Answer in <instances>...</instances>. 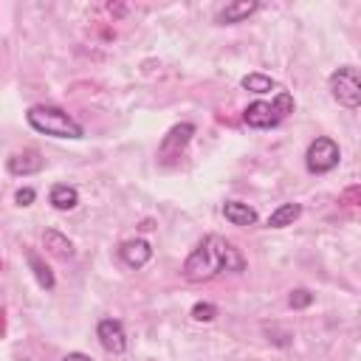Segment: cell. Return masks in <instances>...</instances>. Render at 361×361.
<instances>
[{"label": "cell", "instance_id": "1", "mask_svg": "<svg viewBox=\"0 0 361 361\" xmlns=\"http://www.w3.org/2000/svg\"><path fill=\"white\" fill-rule=\"evenodd\" d=\"M220 271H231V274H243L245 271V259L243 254L234 248V243L209 234L206 240H200L195 245V251L186 257L183 262V276L189 282H206L212 276H217Z\"/></svg>", "mask_w": 361, "mask_h": 361}, {"label": "cell", "instance_id": "2", "mask_svg": "<svg viewBox=\"0 0 361 361\" xmlns=\"http://www.w3.org/2000/svg\"><path fill=\"white\" fill-rule=\"evenodd\" d=\"M25 121H28L31 130H37L42 135H51V138H82L85 135L82 124L71 113H65L62 107H54V104L28 107Z\"/></svg>", "mask_w": 361, "mask_h": 361}, {"label": "cell", "instance_id": "3", "mask_svg": "<svg viewBox=\"0 0 361 361\" xmlns=\"http://www.w3.org/2000/svg\"><path fill=\"white\" fill-rule=\"evenodd\" d=\"M327 87H330V96L341 107L358 110V104H361V79H358V71L353 65H344V68L333 71L330 79H327Z\"/></svg>", "mask_w": 361, "mask_h": 361}, {"label": "cell", "instance_id": "4", "mask_svg": "<svg viewBox=\"0 0 361 361\" xmlns=\"http://www.w3.org/2000/svg\"><path fill=\"white\" fill-rule=\"evenodd\" d=\"M338 158H341L338 144L333 138H327V135H319V138L310 141V147L305 152V166L313 175H324V172H330V169L338 166Z\"/></svg>", "mask_w": 361, "mask_h": 361}, {"label": "cell", "instance_id": "5", "mask_svg": "<svg viewBox=\"0 0 361 361\" xmlns=\"http://www.w3.org/2000/svg\"><path fill=\"white\" fill-rule=\"evenodd\" d=\"M96 336H99V344L113 355H121L127 350V333L118 319H102L96 327Z\"/></svg>", "mask_w": 361, "mask_h": 361}, {"label": "cell", "instance_id": "6", "mask_svg": "<svg viewBox=\"0 0 361 361\" xmlns=\"http://www.w3.org/2000/svg\"><path fill=\"white\" fill-rule=\"evenodd\" d=\"M243 118H245V124L254 127V130H271V127H276V124L282 121V116L274 110L271 102H251V104L243 110Z\"/></svg>", "mask_w": 361, "mask_h": 361}, {"label": "cell", "instance_id": "7", "mask_svg": "<svg viewBox=\"0 0 361 361\" xmlns=\"http://www.w3.org/2000/svg\"><path fill=\"white\" fill-rule=\"evenodd\" d=\"M192 135H195V124H189V121L175 124V127L161 138L158 155H161V158H175V155H180V149L192 141Z\"/></svg>", "mask_w": 361, "mask_h": 361}, {"label": "cell", "instance_id": "8", "mask_svg": "<svg viewBox=\"0 0 361 361\" xmlns=\"http://www.w3.org/2000/svg\"><path fill=\"white\" fill-rule=\"evenodd\" d=\"M45 166V158L37 152V149H23V152H14L8 161H6V169L11 175H34Z\"/></svg>", "mask_w": 361, "mask_h": 361}, {"label": "cell", "instance_id": "9", "mask_svg": "<svg viewBox=\"0 0 361 361\" xmlns=\"http://www.w3.org/2000/svg\"><path fill=\"white\" fill-rule=\"evenodd\" d=\"M118 254H121V259H124V265H130V268H144L149 259H152V245L147 243V240H127L121 248H118Z\"/></svg>", "mask_w": 361, "mask_h": 361}, {"label": "cell", "instance_id": "10", "mask_svg": "<svg viewBox=\"0 0 361 361\" xmlns=\"http://www.w3.org/2000/svg\"><path fill=\"white\" fill-rule=\"evenodd\" d=\"M257 8H259V3H254V0H234V3H228L226 8H220L217 23H220V25H234V23H243V20H248V17H251Z\"/></svg>", "mask_w": 361, "mask_h": 361}, {"label": "cell", "instance_id": "11", "mask_svg": "<svg viewBox=\"0 0 361 361\" xmlns=\"http://www.w3.org/2000/svg\"><path fill=\"white\" fill-rule=\"evenodd\" d=\"M223 217L231 226H254L257 223V212L243 200H226L223 203Z\"/></svg>", "mask_w": 361, "mask_h": 361}, {"label": "cell", "instance_id": "12", "mask_svg": "<svg viewBox=\"0 0 361 361\" xmlns=\"http://www.w3.org/2000/svg\"><path fill=\"white\" fill-rule=\"evenodd\" d=\"M42 243H45V251H48L51 257H56V259H73V254H76L73 243H71L65 234L54 231V228H48V231L42 234Z\"/></svg>", "mask_w": 361, "mask_h": 361}, {"label": "cell", "instance_id": "13", "mask_svg": "<svg viewBox=\"0 0 361 361\" xmlns=\"http://www.w3.org/2000/svg\"><path fill=\"white\" fill-rule=\"evenodd\" d=\"M48 200H51V206H54L56 212H71V209H76V203H79V192H76L73 186H68V183H56V186H51Z\"/></svg>", "mask_w": 361, "mask_h": 361}, {"label": "cell", "instance_id": "14", "mask_svg": "<svg viewBox=\"0 0 361 361\" xmlns=\"http://www.w3.org/2000/svg\"><path fill=\"white\" fill-rule=\"evenodd\" d=\"M302 214V206L299 203H279L271 214H268V220H265V226L268 228H285V226H293V220Z\"/></svg>", "mask_w": 361, "mask_h": 361}, {"label": "cell", "instance_id": "15", "mask_svg": "<svg viewBox=\"0 0 361 361\" xmlns=\"http://www.w3.org/2000/svg\"><path fill=\"white\" fill-rule=\"evenodd\" d=\"M240 85H243L245 90H251V93H271V90H279L276 79H271V76H265V73H245V76L240 79Z\"/></svg>", "mask_w": 361, "mask_h": 361}, {"label": "cell", "instance_id": "16", "mask_svg": "<svg viewBox=\"0 0 361 361\" xmlns=\"http://www.w3.org/2000/svg\"><path fill=\"white\" fill-rule=\"evenodd\" d=\"M28 265H31V271H34V276H37L39 288L51 290V288H54V274H51V268L42 262V257H39V254H34V251H28Z\"/></svg>", "mask_w": 361, "mask_h": 361}, {"label": "cell", "instance_id": "17", "mask_svg": "<svg viewBox=\"0 0 361 361\" xmlns=\"http://www.w3.org/2000/svg\"><path fill=\"white\" fill-rule=\"evenodd\" d=\"M271 104H274V110H276L282 118H285V116H290V113H293V107H296V102H293V96H290L288 90H279V93L274 96V102H271Z\"/></svg>", "mask_w": 361, "mask_h": 361}, {"label": "cell", "instance_id": "18", "mask_svg": "<svg viewBox=\"0 0 361 361\" xmlns=\"http://www.w3.org/2000/svg\"><path fill=\"white\" fill-rule=\"evenodd\" d=\"M214 316H217V305H212V302H197L192 307V319L195 322H214Z\"/></svg>", "mask_w": 361, "mask_h": 361}, {"label": "cell", "instance_id": "19", "mask_svg": "<svg viewBox=\"0 0 361 361\" xmlns=\"http://www.w3.org/2000/svg\"><path fill=\"white\" fill-rule=\"evenodd\" d=\"M310 302H313V293H310V290H305V288H296V290H290V296H288V305H290L293 310L307 307Z\"/></svg>", "mask_w": 361, "mask_h": 361}, {"label": "cell", "instance_id": "20", "mask_svg": "<svg viewBox=\"0 0 361 361\" xmlns=\"http://www.w3.org/2000/svg\"><path fill=\"white\" fill-rule=\"evenodd\" d=\"M34 197H37V192H34L31 186H25V189H17V195H14L17 206H31V203H34Z\"/></svg>", "mask_w": 361, "mask_h": 361}, {"label": "cell", "instance_id": "21", "mask_svg": "<svg viewBox=\"0 0 361 361\" xmlns=\"http://www.w3.org/2000/svg\"><path fill=\"white\" fill-rule=\"evenodd\" d=\"M62 361H90V355H85V353H68Z\"/></svg>", "mask_w": 361, "mask_h": 361}]
</instances>
